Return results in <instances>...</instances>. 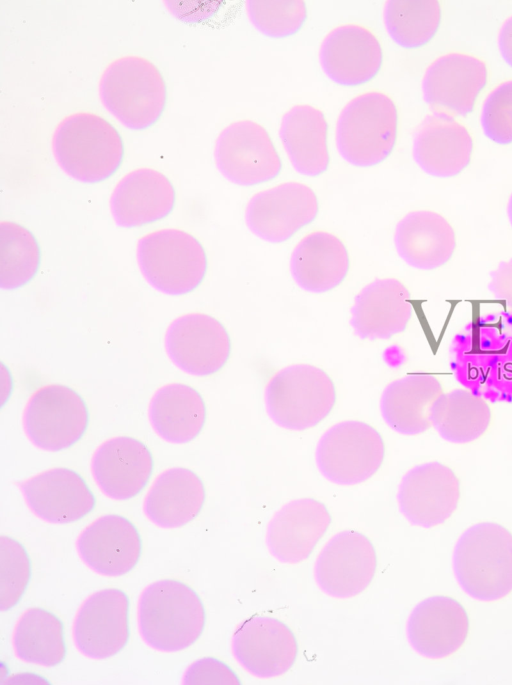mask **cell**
<instances>
[{
  "mask_svg": "<svg viewBox=\"0 0 512 685\" xmlns=\"http://www.w3.org/2000/svg\"><path fill=\"white\" fill-rule=\"evenodd\" d=\"M52 151L67 175L85 183L110 178L124 157L117 129L91 112H76L63 118L54 130Z\"/></svg>",
  "mask_w": 512,
  "mask_h": 685,
  "instance_id": "obj_1",
  "label": "cell"
},
{
  "mask_svg": "<svg viewBox=\"0 0 512 685\" xmlns=\"http://www.w3.org/2000/svg\"><path fill=\"white\" fill-rule=\"evenodd\" d=\"M204 605L187 584L163 579L148 585L138 602V626L148 646L163 652L190 647L201 636Z\"/></svg>",
  "mask_w": 512,
  "mask_h": 685,
  "instance_id": "obj_2",
  "label": "cell"
},
{
  "mask_svg": "<svg viewBox=\"0 0 512 685\" xmlns=\"http://www.w3.org/2000/svg\"><path fill=\"white\" fill-rule=\"evenodd\" d=\"M453 564L468 595L482 601L503 598L512 591V533L494 522L469 527L456 543Z\"/></svg>",
  "mask_w": 512,
  "mask_h": 685,
  "instance_id": "obj_3",
  "label": "cell"
},
{
  "mask_svg": "<svg viewBox=\"0 0 512 685\" xmlns=\"http://www.w3.org/2000/svg\"><path fill=\"white\" fill-rule=\"evenodd\" d=\"M99 96L103 106L123 125L144 130L163 114L167 90L154 63L141 56L125 55L104 69Z\"/></svg>",
  "mask_w": 512,
  "mask_h": 685,
  "instance_id": "obj_4",
  "label": "cell"
},
{
  "mask_svg": "<svg viewBox=\"0 0 512 685\" xmlns=\"http://www.w3.org/2000/svg\"><path fill=\"white\" fill-rule=\"evenodd\" d=\"M398 131L394 101L380 91L362 93L342 109L336 124V145L342 158L358 167H371L393 151Z\"/></svg>",
  "mask_w": 512,
  "mask_h": 685,
  "instance_id": "obj_5",
  "label": "cell"
},
{
  "mask_svg": "<svg viewBox=\"0 0 512 685\" xmlns=\"http://www.w3.org/2000/svg\"><path fill=\"white\" fill-rule=\"evenodd\" d=\"M137 260L148 283L170 295L192 292L207 271L202 244L180 229H160L142 236L137 243Z\"/></svg>",
  "mask_w": 512,
  "mask_h": 685,
  "instance_id": "obj_6",
  "label": "cell"
},
{
  "mask_svg": "<svg viewBox=\"0 0 512 685\" xmlns=\"http://www.w3.org/2000/svg\"><path fill=\"white\" fill-rule=\"evenodd\" d=\"M266 406L279 426L290 430L312 428L325 419L336 401L330 376L308 364L288 366L276 373L266 387Z\"/></svg>",
  "mask_w": 512,
  "mask_h": 685,
  "instance_id": "obj_7",
  "label": "cell"
},
{
  "mask_svg": "<svg viewBox=\"0 0 512 685\" xmlns=\"http://www.w3.org/2000/svg\"><path fill=\"white\" fill-rule=\"evenodd\" d=\"M385 445L380 433L367 423L348 420L328 429L316 450L320 472L329 481L353 485L366 481L381 467Z\"/></svg>",
  "mask_w": 512,
  "mask_h": 685,
  "instance_id": "obj_8",
  "label": "cell"
},
{
  "mask_svg": "<svg viewBox=\"0 0 512 685\" xmlns=\"http://www.w3.org/2000/svg\"><path fill=\"white\" fill-rule=\"evenodd\" d=\"M30 441L45 451H61L77 443L88 427L89 413L83 398L72 388L50 384L29 399L23 417Z\"/></svg>",
  "mask_w": 512,
  "mask_h": 685,
  "instance_id": "obj_9",
  "label": "cell"
},
{
  "mask_svg": "<svg viewBox=\"0 0 512 685\" xmlns=\"http://www.w3.org/2000/svg\"><path fill=\"white\" fill-rule=\"evenodd\" d=\"M214 158L221 174L242 186L268 182L282 169L269 133L252 120H239L226 126L217 137Z\"/></svg>",
  "mask_w": 512,
  "mask_h": 685,
  "instance_id": "obj_10",
  "label": "cell"
},
{
  "mask_svg": "<svg viewBox=\"0 0 512 685\" xmlns=\"http://www.w3.org/2000/svg\"><path fill=\"white\" fill-rule=\"evenodd\" d=\"M319 205L315 192L300 182H285L254 194L245 210L249 230L257 237L281 243L313 222Z\"/></svg>",
  "mask_w": 512,
  "mask_h": 685,
  "instance_id": "obj_11",
  "label": "cell"
},
{
  "mask_svg": "<svg viewBox=\"0 0 512 685\" xmlns=\"http://www.w3.org/2000/svg\"><path fill=\"white\" fill-rule=\"evenodd\" d=\"M488 68L478 57L449 53L435 59L422 80L423 97L434 113L466 116L486 86Z\"/></svg>",
  "mask_w": 512,
  "mask_h": 685,
  "instance_id": "obj_12",
  "label": "cell"
},
{
  "mask_svg": "<svg viewBox=\"0 0 512 685\" xmlns=\"http://www.w3.org/2000/svg\"><path fill=\"white\" fill-rule=\"evenodd\" d=\"M165 345L172 362L196 376L220 371L231 353L226 328L216 318L203 313L176 318L167 329Z\"/></svg>",
  "mask_w": 512,
  "mask_h": 685,
  "instance_id": "obj_13",
  "label": "cell"
},
{
  "mask_svg": "<svg viewBox=\"0 0 512 685\" xmlns=\"http://www.w3.org/2000/svg\"><path fill=\"white\" fill-rule=\"evenodd\" d=\"M377 567L373 544L362 533L345 530L332 537L315 563L320 589L335 598H350L371 583Z\"/></svg>",
  "mask_w": 512,
  "mask_h": 685,
  "instance_id": "obj_14",
  "label": "cell"
},
{
  "mask_svg": "<svg viewBox=\"0 0 512 685\" xmlns=\"http://www.w3.org/2000/svg\"><path fill=\"white\" fill-rule=\"evenodd\" d=\"M129 599L117 588L91 594L73 623V639L86 657L105 659L119 653L129 640Z\"/></svg>",
  "mask_w": 512,
  "mask_h": 685,
  "instance_id": "obj_15",
  "label": "cell"
},
{
  "mask_svg": "<svg viewBox=\"0 0 512 685\" xmlns=\"http://www.w3.org/2000/svg\"><path fill=\"white\" fill-rule=\"evenodd\" d=\"M460 500V481L440 462L420 464L403 477L398 491L402 514L414 525L431 528L444 523Z\"/></svg>",
  "mask_w": 512,
  "mask_h": 685,
  "instance_id": "obj_16",
  "label": "cell"
},
{
  "mask_svg": "<svg viewBox=\"0 0 512 685\" xmlns=\"http://www.w3.org/2000/svg\"><path fill=\"white\" fill-rule=\"evenodd\" d=\"M237 661L258 678H273L290 670L298 645L291 629L275 618L255 616L244 621L232 638Z\"/></svg>",
  "mask_w": 512,
  "mask_h": 685,
  "instance_id": "obj_17",
  "label": "cell"
},
{
  "mask_svg": "<svg viewBox=\"0 0 512 685\" xmlns=\"http://www.w3.org/2000/svg\"><path fill=\"white\" fill-rule=\"evenodd\" d=\"M319 59L325 74L343 86H357L372 80L383 61L381 44L368 28L344 24L324 38Z\"/></svg>",
  "mask_w": 512,
  "mask_h": 685,
  "instance_id": "obj_18",
  "label": "cell"
},
{
  "mask_svg": "<svg viewBox=\"0 0 512 685\" xmlns=\"http://www.w3.org/2000/svg\"><path fill=\"white\" fill-rule=\"evenodd\" d=\"M30 509L50 523L76 522L95 507V497L75 471L57 467L19 483Z\"/></svg>",
  "mask_w": 512,
  "mask_h": 685,
  "instance_id": "obj_19",
  "label": "cell"
},
{
  "mask_svg": "<svg viewBox=\"0 0 512 685\" xmlns=\"http://www.w3.org/2000/svg\"><path fill=\"white\" fill-rule=\"evenodd\" d=\"M81 559L105 576H121L139 561L142 541L135 525L127 518L109 514L88 525L77 539Z\"/></svg>",
  "mask_w": 512,
  "mask_h": 685,
  "instance_id": "obj_20",
  "label": "cell"
},
{
  "mask_svg": "<svg viewBox=\"0 0 512 685\" xmlns=\"http://www.w3.org/2000/svg\"><path fill=\"white\" fill-rule=\"evenodd\" d=\"M330 523V513L322 502L313 498L293 500L269 522L267 546L280 562L300 563L311 555Z\"/></svg>",
  "mask_w": 512,
  "mask_h": 685,
  "instance_id": "obj_21",
  "label": "cell"
},
{
  "mask_svg": "<svg viewBox=\"0 0 512 685\" xmlns=\"http://www.w3.org/2000/svg\"><path fill=\"white\" fill-rule=\"evenodd\" d=\"M472 153L473 139L468 129L445 114L426 116L414 136V160L434 177L459 175L470 164Z\"/></svg>",
  "mask_w": 512,
  "mask_h": 685,
  "instance_id": "obj_22",
  "label": "cell"
},
{
  "mask_svg": "<svg viewBox=\"0 0 512 685\" xmlns=\"http://www.w3.org/2000/svg\"><path fill=\"white\" fill-rule=\"evenodd\" d=\"M91 470L105 495L128 500L147 485L153 471V457L141 441L127 436L114 437L98 447Z\"/></svg>",
  "mask_w": 512,
  "mask_h": 685,
  "instance_id": "obj_23",
  "label": "cell"
},
{
  "mask_svg": "<svg viewBox=\"0 0 512 685\" xmlns=\"http://www.w3.org/2000/svg\"><path fill=\"white\" fill-rule=\"evenodd\" d=\"M469 619L464 607L447 596H432L416 605L407 623L412 647L429 658H443L465 642Z\"/></svg>",
  "mask_w": 512,
  "mask_h": 685,
  "instance_id": "obj_24",
  "label": "cell"
},
{
  "mask_svg": "<svg viewBox=\"0 0 512 685\" xmlns=\"http://www.w3.org/2000/svg\"><path fill=\"white\" fill-rule=\"evenodd\" d=\"M175 189L162 172L138 168L124 175L110 198L112 216L118 226L140 227L168 216L175 205Z\"/></svg>",
  "mask_w": 512,
  "mask_h": 685,
  "instance_id": "obj_25",
  "label": "cell"
},
{
  "mask_svg": "<svg viewBox=\"0 0 512 685\" xmlns=\"http://www.w3.org/2000/svg\"><path fill=\"white\" fill-rule=\"evenodd\" d=\"M408 288L398 279H377L355 298L351 325L362 339H388L403 332L413 313Z\"/></svg>",
  "mask_w": 512,
  "mask_h": 685,
  "instance_id": "obj_26",
  "label": "cell"
},
{
  "mask_svg": "<svg viewBox=\"0 0 512 685\" xmlns=\"http://www.w3.org/2000/svg\"><path fill=\"white\" fill-rule=\"evenodd\" d=\"M394 241L400 257L421 270H434L446 265L457 245L456 234L449 221L430 210L406 214L396 226Z\"/></svg>",
  "mask_w": 512,
  "mask_h": 685,
  "instance_id": "obj_27",
  "label": "cell"
},
{
  "mask_svg": "<svg viewBox=\"0 0 512 685\" xmlns=\"http://www.w3.org/2000/svg\"><path fill=\"white\" fill-rule=\"evenodd\" d=\"M349 255L344 243L325 231L303 237L291 255V273L304 290L324 293L336 288L349 271Z\"/></svg>",
  "mask_w": 512,
  "mask_h": 685,
  "instance_id": "obj_28",
  "label": "cell"
},
{
  "mask_svg": "<svg viewBox=\"0 0 512 685\" xmlns=\"http://www.w3.org/2000/svg\"><path fill=\"white\" fill-rule=\"evenodd\" d=\"M205 501V488L192 470L175 467L161 473L144 500L147 518L162 528H179L195 519Z\"/></svg>",
  "mask_w": 512,
  "mask_h": 685,
  "instance_id": "obj_29",
  "label": "cell"
},
{
  "mask_svg": "<svg viewBox=\"0 0 512 685\" xmlns=\"http://www.w3.org/2000/svg\"><path fill=\"white\" fill-rule=\"evenodd\" d=\"M443 393L442 383L434 375H407L393 381L384 390L382 416L393 430L401 434H421L432 426L431 409Z\"/></svg>",
  "mask_w": 512,
  "mask_h": 685,
  "instance_id": "obj_30",
  "label": "cell"
},
{
  "mask_svg": "<svg viewBox=\"0 0 512 685\" xmlns=\"http://www.w3.org/2000/svg\"><path fill=\"white\" fill-rule=\"evenodd\" d=\"M279 134L298 173L315 177L327 170L330 161L328 125L321 110L308 104L293 106L283 115Z\"/></svg>",
  "mask_w": 512,
  "mask_h": 685,
  "instance_id": "obj_31",
  "label": "cell"
},
{
  "mask_svg": "<svg viewBox=\"0 0 512 685\" xmlns=\"http://www.w3.org/2000/svg\"><path fill=\"white\" fill-rule=\"evenodd\" d=\"M149 417L161 438L183 444L195 439L203 429L206 406L200 393L191 386L171 383L154 394Z\"/></svg>",
  "mask_w": 512,
  "mask_h": 685,
  "instance_id": "obj_32",
  "label": "cell"
},
{
  "mask_svg": "<svg viewBox=\"0 0 512 685\" xmlns=\"http://www.w3.org/2000/svg\"><path fill=\"white\" fill-rule=\"evenodd\" d=\"M432 426L446 441L468 443L485 434L492 412L481 397L464 389L441 394L430 413Z\"/></svg>",
  "mask_w": 512,
  "mask_h": 685,
  "instance_id": "obj_33",
  "label": "cell"
},
{
  "mask_svg": "<svg viewBox=\"0 0 512 685\" xmlns=\"http://www.w3.org/2000/svg\"><path fill=\"white\" fill-rule=\"evenodd\" d=\"M16 656L27 663L52 667L66 654L62 621L43 608L27 609L16 623L13 634Z\"/></svg>",
  "mask_w": 512,
  "mask_h": 685,
  "instance_id": "obj_34",
  "label": "cell"
},
{
  "mask_svg": "<svg viewBox=\"0 0 512 685\" xmlns=\"http://www.w3.org/2000/svg\"><path fill=\"white\" fill-rule=\"evenodd\" d=\"M383 20L396 44L406 49L419 48L435 36L441 7L436 0H390L385 3Z\"/></svg>",
  "mask_w": 512,
  "mask_h": 685,
  "instance_id": "obj_35",
  "label": "cell"
},
{
  "mask_svg": "<svg viewBox=\"0 0 512 685\" xmlns=\"http://www.w3.org/2000/svg\"><path fill=\"white\" fill-rule=\"evenodd\" d=\"M41 253L34 235L12 221L0 223V286L13 290L29 283L37 274Z\"/></svg>",
  "mask_w": 512,
  "mask_h": 685,
  "instance_id": "obj_36",
  "label": "cell"
},
{
  "mask_svg": "<svg viewBox=\"0 0 512 685\" xmlns=\"http://www.w3.org/2000/svg\"><path fill=\"white\" fill-rule=\"evenodd\" d=\"M246 11L256 29L272 38H284L297 33L307 18L304 1H247Z\"/></svg>",
  "mask_w": 512,
  "mask_h": 685,
  "instance_id": "obj_37",
  "label": "cell"
},
{
  "mask_svg": "<svg viewBox=\"0 0 512 685\" xmlns=\"http://www.w3.org/2000/svg\"><path fill=\"white\" fill-rule=\"evenodd\" d=\"M31 577V563L24 546L7 536L0 537V609L13 608L22 598Z\"/></svg>",
  "mask_w": 512,
  "mask_h": 685,
  "instance_id": "obj_38",
  "label": "cell"
},
{
  "mask_svg": "<svg viewBox=\"0 0 512 685\" xmlns=\"http://www.w3.org/2000/svg\"><path fill=\"white\" fill-rule=\"evenodd\" d=\"M480 121L487 138L500 145L512 143V80L499 84L490 92L483 104Z\"/></svg>",
  "mask_w": 512,
  "mask_h": 685,
  "instance_id": "obj_39",
  "label": "cell"
},
{
  "mask_svg": "<svg viewBox=\"0 0 512 685\" xmlns=\"http://www.w3.org/2000/svg\"><path fill=\"white\" fill-rule=\"evenodd\" d=\"M184 684H240L238 676L222 661L202 658L192 663L183 678Z\"/></svg>",
  "mask_w": 512,
  "mask_h": 685,
  "instance_id": "obj_40",
  "label": "cell"
},
{
  "mask_svg": "<svg viewBox=\"0 0 512 685\" xmlns=\"http://www.w3.org/2000/svg\"><path fill=\"white\" fill-rule=\"evenodd\" d=\"M489 290L494 298L512 303V258L492 271Z\"/></svg>",
  "mask_w": 512,
  "mask_h": 685,
  "instance_id": "obj_41",
  "label": "cell"
},
{
  "mask_svg": "<svg viewBox=\"0 0 512 685\" xmlns=\"http://www.w3.org/2000/svg\"><path fill=\"white\" fill-rule=\"evenodd\" d=\"M498 46L503 59L512 67V15L504 21L499 31Z\"/></svg>",
  "mask_w": 512,
  "mask_h": 685,
  "instance_id": "obj_42",
  "label": "cell"
},
{
  "mask_svg": "<svg viewBox=\"0 0 512 685\" xmlns=\"http://www.w3.org/2000/svg\"><path fill=\"white\" fill-rule=\"evenodd\" d=\"M507 214L510 220V223L512 225V194L509 198L508 205H507Z\"/></svg>",
  "mask_w": 512,
  "mask_h": 685,
  "instance_id": "obj_43",
  "label": "cell"
}]
</instances>
